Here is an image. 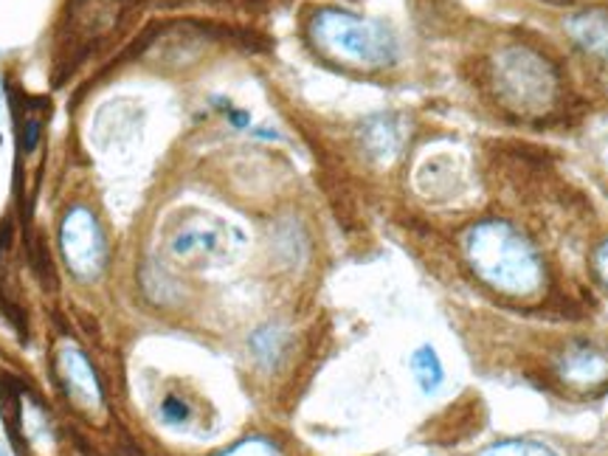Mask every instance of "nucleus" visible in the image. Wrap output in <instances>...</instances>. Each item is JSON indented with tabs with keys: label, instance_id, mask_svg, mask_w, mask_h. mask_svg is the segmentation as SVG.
<instances>
[{
	"label": "nucleus",
	"instance_id": "f257e3e1",
	"mask_svg": "<svg viewBox=\"0 0 608 456\" xmlns=\"http://www.w3.org/2000/svg\"><path fill=\"white\" fill-rule=\"evenodd\" d=\"M470 270L491 291L507 299H535L546 288V265L539 249L505 220L470 226L463 237Z\"/></svg>",
	"mask_w": 608,
	"mask_h": 456
},
{
	"label": "nucleus",
	"instance_id": "f03ea898",
	"mask_svg": "<svg viewBox=\"0 0 608 456\" xmlns=\"http://www.w3.org/2000/svg\"><path fill=\"white\" fill-rule=\"evenodd\" d=\"M318 54L358 71L389 68L397 60V40L383 23L360 17L346 9H318L307 26Z\"/></svg>",
	"mask_w": 608,
	"mask_h": 456
},
{
	"label": "nucleus",
	"instance_id": "7ed1b4c3",
	"mask_svg": "<svg viewBox=\"0 0 608 456\" xmlns=\"http://www.w3.org/2000/svg\"><path fill=\"white\" fill-rule=\"evenodd\" d=\"M493 79L502 104L519 116H544L558 97L555 68L524 46H512L496 56Z\"/></svg>",
	"mask_w": 608,
	"mask_h": 456
},
{
	"label": "nucleus",
	"instance_id": "20e7f679",
	"mask_svg": "<svg viewBox=\"0 0 608 456\" xmlns=\"http://www.w3.org/2000/svg\"><path fill=\"white\" fill-rule=\"evenodd\" d=\"M242 235L212 215H192L169 237V251L187 265H226L240 254Z\"/></svg>",
	"mask_w": 608,
	"mask_h": 456
},
{
	"label": "nucleus",
	"instance_id": "39448f33",
	"mask_svg": "<svg viewBox=\"0 0 608 456\" xmlns=\"http://www.w3.org/2000/svg\"><path fill=\"white\" fill-rule=\"evenodd\" d=\"M60 251L79 282H97L107 268V240L99 217L88 206L76 203L60 223Z\"/></svg>",
	"mask_w": 608,
	"mask_h": 456
},
{
	"label": "nucleus",
	"instance_id": "423d86ee",
	"mask_svg": "<svg viewBox=\"0 0 608 456\" xmlns=\"http://www.w3.org/2000/svg\"><path fill=\"white\" fill-rule=\"evenodd\" d=\"M558 378L574 392H600L608 387V355L592 344H574L560 355Z\"/></svg>",
	"mask_w": 608,
	"mask_h": 456
},
{
	"label": "nucleus",
	"instance_id": "0eeeda50",
	"mask_svg": "<svg viewBox=\"0 0 608 456\" xmlns=\"http://www.w3.org/2000/svg\"><path fill=\"white\" fill-rule=\"evenodd\" d=\"M56 367H60V378H63L65 389H68V394L79 406L93 408V411L102 408V383H99L97 369H93V364H90V358L83 350L65 346L63 353H60V364H56Z\"/></svg>",
	"mask_w": 608,
	"mask_h": 456
},
{
	"label": "nucleus",
	"instance_id": "6e6552de",
	"mask_svg": "<svg viewBox=\"0 0 608 456\" xmlns=\"http://www.w3.org/2000/svg\"><path fill=\"white\" fill-rule=\"evenodd\" d=\"M569 31L583 49L592 51V54L603 56L608 63V14L603 12H586L578 14L572 23H569Z\"/></svg>",
	"mask_w": 608,
	"mask_h": 456
},
{
	"label": "nucleus",
	"instance_id": "1a4fd4ad",
	"mask_svg": "<svg viewBox=\"0 0 608 456\" xmlns=\"http://www.w3.org/2000/svg\"><path fill=\"white\" fill-rule=\"evenodd\" d=\"M408 367H411V375H415L422 394H434L445 383L443 360H440V355H436V350L431 344L417 346L415 353H411V360H408Z\"/></svg>",
	"mask_w": 608,
	"mask_h": 456
},
{
	"label": "nucleus",
	"instance_id": "9d476101",
	"mask_svg": "<svg viewBox=\"0 0 608 456\" xmlns=\"http://www.w3.org/2000/svg\"><path fill=\"white\" fill-rule=\"evenodd\" d=\"M482 456H558V451L544 443H535V440H502V443L491 445Z\"/></svg>",
	"mask_w": 608,
	"mask_h": 456
},
{
	"label": "nucleus",
	"instance_id": "9b49d317",
	"mask_svg": "<svg viewBox=\"0 0 608 456\" xmlns=\"http://www.w3.org/2000/svg\"><path fill=\"white\" fill-rule=\"evenodd\" d=\"M215 456H282V448H279L270 436H245V440H240V443H235L231 448L220 451V454Z\"/></svg>",
	"mask_w": 608,
	"mask_h": 456
},
{
	"label": "nucleus",
	"instance_id": "f8f14e48",
	"mask_svg": "<svg viewBox=\"0 0 608 456\" xmlns=\"http://www.w3.org/2000/svg\"><path fill=\"white\" fill-rule=\"evenodd\" d=\"M159 417L166 422V426L180 429V426H187V422L192 420V406H189L180 394H166L159 406Z\"/></svg>",
	"mask_w": 608,
	"mask_h": 456
},
{
	"label": "nucleus",
	"instance_id": "ddd939ff",
	"mask_svg": "<svg viewBox=\"0 0 608 456\" xmlns=\"http://www.w3.org/2000/svg\"><path fill=\"white\" fill-rule=\"evenodd\" d=\"M256 358L265 360V364H274L279 358V350H282V335H279L277 327H265L251 339Z\"/></svg>",
	"mask_w": 608,
	"mask_h": 456
},
{
	"label": "nucleus",
	"instance_id": "4468645a",
	"mask_svg": "<svg viewBox=\"0 0 608 456\" xmlns=\"http://www.w3.org/2000/svg\"><path fill=\"white\" fill-rule=\"evenodd\" d=\"M592 268H595V277L608 288V240H603L600 245L595 249V256H592Z\"/></svg>",
	"mask_w": 608,
	"mask_h": 456
}]
</instances>
